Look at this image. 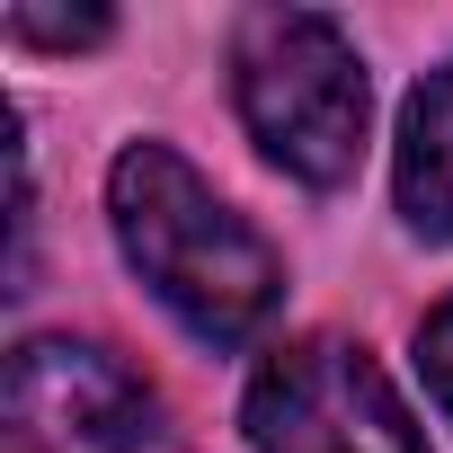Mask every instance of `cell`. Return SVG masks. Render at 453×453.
I'll return each instance as SVG.
<instances>
[{
	"label": "cell",
	"instance_id": "obj_1",
	"mask_svg": "<svg viewBox=\"0 0 453 453\" xmlns=\"http://www.w3.org/2000/svg\"><path fill=\"white\" fill-rule=\"evenodd\" d=\"M107 232L142 294L213 356L250 347L285 311V258L178 142L142 134L107 160Z\"/></svg>",
	"mask_w": 453,
	"mask_h": 453
},
{
	"label": "cell",
	"instance_id": "obj_2",
	"mask_svg": "<svg viewBox=\"0 0 453 453\" xmlns=\"http://www.w3.org/2000/svg\"><path fill=\"white\" fill-rule=\"evenodd\" d=\"M222 63H232V116L267 169H285L294 187H320V196L365 169L373 72L329 10H285V0L241 10Z\"/></svg>",
	"mask_w": 453,
	"mask_h": 453
},
{
	"label": "cell",
	"instance_id": "obj_3",
	"mask_svg": "<svg viewBox=\"0 0 453 453\" xmlns=\"http://www.w3.org/2000/svg\"><path fill=\"white\" fill-rule=\"evenodd\" d=\"M0 453H187L151 373L107 338H19L0 365Z\"/></svg>",
	"mask_w": 453,
	"mask_h": 453
},
{
	"label": "cell",
	"instance_id": "obj_4",
	"mask_svg": "<svg viewBox=\"0 0 453 453\" xmlns=\"http://www.w3.org/2000/svg\"><path fill=\"white\" fill-rule=\"evenodd\" d=\"M241 426L250 453H435L382 356L338 329L267 347L241 391Z\"/></svg>",
	"mask_w": 453,
	"mask_h": 453
},
{
	"label": "cell",
	"instance_id": "obj_5",
	"mask_svg": "<svg viewBox=\"0 0 453 453\" xmlns=\"http://www.w3.org/2000/svg\"><path fill=\"white\" fill-rule=\"evenodd\" d=\"M391 204L418 241H453V63H435L400 98L391 134Z\"/></svg>",
	"mask_w": 453,
	"mask_h": 453
},
{
	"label": "cell",
	"instance_id": "obj_6",
	"mask_svg": "<svg viewBox=\"0 0 453 453\" xmlns=\"http://www.w3.org/2000/svg\"><path fill=\"white\" fill-rule=\"evenodd\" d=\"M0 36L10 45H45V54H89V45L116 36V19L107 10H36V0H19V10L0 19Z\"/></svg>",
	"mask_w": 453,
	"mask_h": 453
},
{
	"label": "cell",
	"instance_id": "obj_7",
	"mask_svg": "<svg viewBox=\"0 0 453 453\" xmlns=\"http://www.w3.org/2000/svg\"><path fill=\"white\" fill-rule=\"evenodd\" d=\"M418 382H426V400H435V418L453 426V294L418 320Z\"/></svg>",
	"mask_w": 453,
	"mask_h": 453
}]
</instances>
